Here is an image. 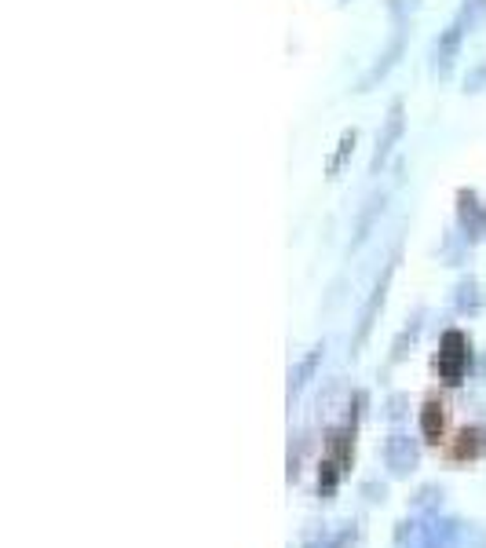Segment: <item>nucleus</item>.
<instances>
[{
  "label": "nucleus",
  "instance_id": "obj_1",
  "mask_svg": "<svg viewBox=\"0 0 486 548\" xmlns=\"http://www.w3.org/2000/svg\"><path fill=\"white\" fill-rule=\"evenodd\" d=\"M468 366H472V340L461 333V329H446L443 340H439V355H436L439 380L450 384V388H457L468 373Z\"/></svg>",
  "mask_w": 486,
  "mask_h": 548
},
{
  "label": "nucleus",
  "instance_id": "obj_2",
  "mask_svg": "<svg viewBox=\"0 0 486 548\" xmlns=\"http://www.w3.org/2000/svg\"><path fill=\"white\" fill-rule=\"evenodd\" d=\"M395 263H399V252L388 256V263H384V270H381V278H376V286H373L369 296H366V307H362V314H358V329H355V337H351V358L366 348V340H369V333H373V325H376V314L384 311L388 286H392V278H395Z\"/></svg>",
  "mask_w": 486,
  "mask_h": 548
},
{
  "label": "nucleus",
  "instance_id": "obj_3",
  "mask_svg": "<svg viewBox=\"0 0 486 548\" xmlns=\"http://www.w3.org/2000/svg\"><path fill=\"white\" fill-rule=\"evenodd\" d=\"M402 132H406V102L395 99V102L388 106V118H384L381 136H376V146H373V157H369V176H381V169L388 164V157L395 154Z\"/></svg>",
  "mask_w": 486,
  "mask_h": 548
},
{
  "label": "nucleus",
  "instance_id": "obj_4",
  "mask_svg": "<svg viewBox=\"0 0 486 548\" xmlns=\"http://www.w3.org/2000/svg\"><path fill=\"white\" fill-rule=\"evenodd\" d=\"M468 8L439 33V40H436V48H431V70H436V77H450L454 74V63H457V55H461V44H464V30H468Z\"/></svg>",
  "mask_w": 486,
  "mask_h": 548
},
{
  "label": "nucleus",
  "instance_id": "obj_5",
  "mask_svg": "<svg viewBox=\"0 0 486 548\" xmlns=\"http://www.w3.org/2000/svg\"><path fill=\"white\" fill-rule=\"evenodd\" d=\"M457 227H461V238L468 245L486 238V201L472 187L457 190Z\"/></svg>",
  "mask_w": 486,
  "mask_h": 548
},
{
  "label": "nucleus",
  "instance_id": "obj_6",
  "mask_svg": "<svg viewBox=\"0 0 486 548\" xmlns=\"http://www.w3.org/2000/svg\"><path fill=\"white\" fill-rule=\"evenodd\" d=\"M384 464H388V472L395 475V479H406V475H413L417 472V464H420V446H417V438H410V435H402V431H395V435H388L384 438Z\"/></svg>",
  "mask_w": 486,
  "mask_h": 548
},
{
  "label": "nucleus",
  "instance_id": "obj_7",
  "mask_svg": "<svg viewBox=\"0 0 486 548\" xmlns=\"http://www.w3.org/2000/svg\"><path fill=\"white\" fill-rule=\"evenodd\" d=\"M402 51H406V30H395V37L388 40V48L376 55V63L366 70V77L358 81V88L355 92H373L376 88V81H384L395 66H399V59H402Z\"/></svg>",
  "mask_w": 486,
  "mask_h": 548
},
{
  "label": "nucleus",
  "instance_id": "obj_8",
  "mask_svg": "<svg viewBox=\"0 0 486 548\" xmlns=\"http://www.w3.org/2000/svg\"><path fill=\"white\" fill-rule=\"evenodd\" d=\"M384 205H388V190H376V194H369V198L362 201V212L355 216V231H351L348 256H351V252H358V249L369 242V234H373V227H376V219H381Z\"/></svg>",
  "mask_w": 486,
  "mask_h": 548
},
{
  "label": "nucleus",
  "instance_id": "obj_9",
  "mask_svg": "<svg viewBox=\"0 0 486 548\" xmlns=\"http://www.w3.org/2000/svg\"><path fill=\"white\" fill-rule=\"evenodd\" d=\"M446 457H450V461H479V457H486V428H479V424L461 428V431L450 438Z\"/></svg>",
  "mask_w": 486,
  "mask_h": 548
},
{
  "label": "nucleus",
  "instance_id": "obj_10",
  "mask_svg": "<svg viewBox=\"0 0 486 548\" xmlns=\"http://www.w3.org/2000/svg\"><path fill=\"white\" fill-rule=\"evenodd\" d=\"M464 537V526L457 519H431L424 530H420V541L417 548H457Z\"/></svg>",
  "mask_w": 486,
  "mask_h": 548
},
{
  "label": "nucleus",
  "instance_id": "obj_11",
  "mask_svg": "<svg viewBox=\"0 0 486 548\" xmlns=\"http://www.w3.org/2000/svg\"><path fill=\"white\" fill-rule=\"evenodd\" d=\"M420 438L431 446H439L446 438V406L439 399H428L420 406Z\"/></svg>",
  "mask_w": 486,
  "mask_h": 548
},
{
  "label": "nucleus",
  "instance_id": "obj_12",
  "mask_svg": "<svg viewBox=\"0 0 486 548\" xmlns=\"http://www.w3.org/2000/svg\"><path fill=\"white\" fill-rule=\"evenodd\" d=\"M420 318H424V311H417L406 325H402V333L395 337V344H392V355H388V366H399L406 355H410V348L417 344V337H420Z\"/></svg>",
  "mask_w": 486,
  "mask_h": 548
},
{
  "label": "nucleus",
  "instance_id": "obj_13",
  "mask_svg": "<svg viewBox=\"0 0 486 548\" xmlns=\"http://www.w3.org/2000/svg\"><path fill=\"white\" fill-rule=\"evenodd\" d=\"M322 355H326V344H314L300 362H296V369L289 373V392L296 395L300 388H304V384L314 376V369H318V362H322Z\"/></svg>",
  "mask_w": 486,
  "mask_h": 548
},
{
  "label": "nucleus",
  "instance_id": "obj_14",
  "mask_svg": "<svg viewBox=\"0 0 486 548\" xmlns=\"http://www.w3.org/2000/svg\"><path fill=\"white\" fill-rule=\"evenodd\" d=\"M355 143H358V132L355 128H344L340 139H337V154L326 161V180H337L340 176V169L348 164V157L355 154Z\"/></svg>",
  "mask_w": 486,
  "mask_h": 548
},
{
  "label": "nucleus",
  "instance_id": "obj_15",
  "mask_svg": "<svg viewBox=\"0 0 486 548\" xmlns=\"http://www.w3.org/2000/svg\"><path fill=\"white\" fill-rule=\"evenodd\" d=\"M454 307H457L461 314H479V311H482V293H479V282H475V278H461V282H457Z\"/></svg>",
  "mask_w": 486,
  "mask_h": 548
},
{
  "label": "nucleus",
  "instance_id": "obj_16",
  "mask_svg": "<svg viewBox=\"0 0 486 548\" xmlns=\"http://www.w3.org/2000/svg\"><path fill=\"white\" fill-rule=\"evenodd\" d=\"M340 479H344L340 464H333L330 457H322V464H318V498L330 501L333 493H337V486H340Z\"/></svg>",
  "mask_w": 486,
  "mask_h": 548
},
{
  "label": "nucleus",
  "instance_id": "obj_17",
  "mask_svg": "<svg viewBox=\"0 0 486 548\" xmlns=\"http://www.w3.org/2000/svg\"><path fill=\"white\" fill-rule=\"evenodd\" d=\"M443 501V490L439 486H420L417 498H413V512H436Z\"/></svg>",
  "mask_w": 486,
  "mask_h": 548
},
{
  "label": "nucleus",
  "instance_id": "obj_18",
  "mask_svg": "<svg viewBox=\"0 0 486 548\" xmlns=\"http://www.w3.org/2000/svg\"><path fill=\"white\" fill-rule=\"evenodd\" d=\"M420 8V0H388V12L395 15V19H406L410 12H417Z\"/></svg>",
  "mask_w": 486,
  "mask_h": 548
},
{
  "label": "nucleus",
  "instance_id": "obj_19",
  "mask_svg": "<svg viewBox=\"0 0 486 548\" xmlns=\"http://www.w3.org/2000/svg\"><path fill=\"white\" fill-rule=\"evenodd\" d=\"M406 406H410V399H406V395H392V399H388V420L406 417Z\"/></svg>",
  "mask_w": 486,
  "mask_h": 548
},
{
  "label": "nucleus",
  "instance_id": "obj_20",
  "mask_svg": "<svg viewBox=\"0 0 486 548\" xmlns=\"http://www.w3.org/2000/svg\"><path fill=\"white\" fill-rule=\"evenodd\" d=\"M362 493H366V501H384L388 498V490L376 486V482H362Z\"/></svg>",
  "mask_w": 486,
  "mask_h": 548
},
{
  "label": "nucleus",
  "instance_id": "obj_21",
  "mask_svg": "<svg viewBox=\"0 0 486 548\" xmlns=\"http://www.w3.org/2000/svg\"><path fill=\"white\" fill-rule=\"evenodd\" d=\"M472 4H479V8H482V4H486V0H472Z\"/></svg>",
  "mask_w": 486,
  "mask_h": 548
}]
</instances>
